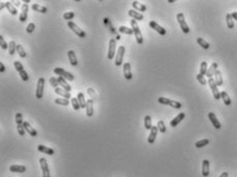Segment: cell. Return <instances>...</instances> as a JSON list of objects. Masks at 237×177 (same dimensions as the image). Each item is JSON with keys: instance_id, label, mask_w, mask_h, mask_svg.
<instances>
[{"instance_id": "obj_1", "label": "cell", "mask_w": 237, "mask_h": 177, "mask_svg": "<svg viewBox=\"0 0 237 177\" xmlns=\"http://www.w3.org/2000/svg\"><path fill=\"white\" fill-rule=\"evenodd\" d=\"M130 24H131V27H132L133 32H134L135 37H136L137 43H138V44H142V43H143V37H142L141 32H140V30H139V27H138V25H137V22L132 19V20L130 21Z\"/></svg>"}, {"instance_id": "obj_2", "label": "cell", "mask_w": 237, "mask_h": 177, "mask_svg": "<svg viewBox=\"0 0 237 177\" xmlns=\"http://www.w3.org/2000/svg\"><path fill=\"white\" fill-rule=\"evenodd\" d=\"M158 102L160 104H164V105H169V106H171V107H173L175 109H180L181 106H183L180 102H177V101L165 98V97H160V98H158Z\"/></svg>"}, {"instance_id": "obj_3", "label": "cell", "mask_w": 237, "mask_h": 177, "mask_svg": "<svg viewBox=\"0 0 237 177\" xmlns=\"http://www.w3.org/2000/svg\"><path fill=\"white\" fill-rule=\"evenodd\" d=\"M176 19H177V22L180 26L181 31H183L185 34L190 33V28H189L187 22H186V20H185V14H183V13H178L177 16H176Z\"/></svg>"}, {"instance_id": "obj_4", "label": "cell", "mask_w": 237, "mask_h": 177, "mask_svg": "<svg viewBox=\"0 0 237 177\" xmlns=\"http://www.w3.org/2000/svg\"><path fill=\"white\" fill-rule=\"evenodd\" d=\"M14 68H16L17 71L19 72L21 78L23 79L24 81H27L29 79V76H28L27 72L24 70V67H23V65H22V63H20L19 61H14Z\"/></svg>"}, {"instance_id": "obj_5", "label": "cell", "mask_w": 237, "mask_h": 177, "mask_svg": "<svg viewBox=\"0 0 237 177\" xmlns=\"http://www.w3.org/2000/svg\"><path fill=\"white\" fill-rule=\"evenodd\" d=\"M54 72L56 73L57 75H59V76H62L64 77L66 81H74V76L72 75L71 73H69L68 71H66V70H64L63 68H60V67H56V68L54 69Z\"/></svg>"}, {"instance_id": "obj_6", "label": "cell", "mask_w": 237, "mask_h": 177, "mask_svg": "<svg viewBox=\"0 0 237 177\" xmlns=\"http://www.w3.org/2000/svg\"><path fill=\"white\" fill-rule=\"evenodd\" d=\"M208 84H209L210 89H211L214 98L216 99V100H220V99H221V92L217 89V86L216 81H214V78H208Z\"/></svg>"}, {"instance_id": "obj_7", "label": "cell", "mask_w": 237, "mask_h": 177, "mask_svg": "<svg viewBox=\"0 0 237 177\" xmlns=\"http://www.w3.org/2000/svg\"><path fill=\"white\" fill-rule=\"evenodd\" d=\"M67 25H68V27L71 29V30L73 31L77 36H78V37H81V38L86 37V32H85L84 30H82V29L79 28L75 23H73V22L70 21V22H67Z\"/></svg>"}, {"instance_id": "obj_8", "label": "cell", "mask_w": 237, "mask_h": 177, "mask_svg": "<svg viewBox=\"0 0 237 177\" xmlns=\"http://www.w3.org/2000/svg\"><path fill=\"white\" fill-rule=\"evenodd\" d=\"M45 81L43 77H40L37 81V88H36V92H35V96L37 99H42L43 96V90H45Z\"/></svg>"}, {"instance_id": "obj_9", "label": "cell", "mask_w": 237, "mask_h": 177, "mask_svg": "<svg viewBox=\"0 0 237 177\" xmlns=\"http://www.w3.org/2000/svg\"><path fill=\"white\" fill-rule=\"evenodd\" d=\"M124 55H125V47L123 45H120L118 48V52H117V56H115V66H121L123 64V59H124Z\"/></svg>"}, {"instance_id": "obj_10", "label": "cell", "mask_w": 237, "mask_h": 177, "mask_svg": "<svg viewBox=\"0 0 237 177\" xmlns=\"http://www.w3.org/2000/svg\"><path fill=\"white\" fill-rule=\"evenodd\" d=\"M115 48H117V40L112 38V39L109 40V44H108V53H107L108 60H112L115 58Z\"/></svg>"}, {"instance_id": "obj_11", "label": "cell", "mask_w": 237, "mask_h": 177, "mask_svg": "<svg viewBox=\"0 0 237 177\" xmlns=\"http://www.w3.org/2000/svg\"><path fill=\"white\" fill-rule=\"evenodd\" d=\"M39 163H40V167H42V177H51L49 165H48L47 160H45V157H42V159H39Z\"/></svg>"}, {"instance_id": "obj_12", "label": "cell", "mask_w": 237, "mask_h": 177, "mask_svg": "<svg viewBox=\"0 0 237 177\" xmlns=\"http://www.w3.org/2000/svg\"><path fill=\"white\" fill-rule=\"evenodd\" d=\"M149 27H151L152 29H154L155 31H157V32H158L159 34L162 35V36L166 35V29L163 28L162 26H160L159 24H157L155 21H151V22H149Z\"/></svg>"}, {"instance_id": "obj_13", "label": "cell", "mask_w": 237, "mask_h": 177, "mask_svg": "<svg viewBox=\"0 0 237 177\" xmlns=\"http://www.w3.org/2000/svg\"><path fill=\"white\" fill-rule=\"evenodd\" d=\"M28 11H29L28 4L24 3L23 5H22V11L20 14V17H19V20H20L22 23L27 21V19H28Z\"/></svg>"}, {"instance_id": "obj_14", "label": "cell", "mask_w": 237, "mask_h": 177, "mask_svg": "<svg viewBox=\"0 0 237 177\" xmlns=\"http://www.w3.org/2000/svg\"><path fill=\"white\" fill-rule=\"evenodd\" d=\"M158 127L157 126H153V128L151 129V133H149V136L147 138V142L149 143V144H153L155 142V140H156V137H157V134H158Z\"/></svg>"}, {"instance_id": "obj_15", "label": "cell", "mask_w": 237, "mask_h": 177, "mask_svg": "<svg viewBox=\"0 0 237 177\" xmlns=\"http://www.w3.org/2000/svg\"><path fill=\"white\" fill-rule=\"evenodd\" d=\"M208 118H209V121L210 122H211V124H212V126H214V128H216V129H221V123L219 122V120H217V116H216V114H214V112H209L208 113Z\"/></svg>"}, {"instance_id": "obj_16", "label": "cell", "mask_w": 237, "mask_h": 177, "mask_svg": "<svg viewBox=\"0 0 237 177\" xmlns=\"http://www.w3.org/2000/svg\"><path fill=\"white\" fill-rule=\"evenodd\" d=\"M124 76L127 81H130L133 77L131 71V64L130 63H125L124 64Z\"/></svg>"}, {"instance_id": "obj_17", "label": "cell", "mask_w": 237, "mask_h": 177, "mask_svg": "<svg viewBox=\"0 0 237 177\" xmlns=\"http://www.w3.org/2000/svg\"><path fill=\"white\" fill-rule=\"evenodd\" d=\"M128 14H129L133 20H135V21H142L143 20V16H142L140 13H138V11H136L135 9H130V11H128Z\"/></svg>"}, {"instance_id": "obj_18", "label": "cell", "mask_w": 237, "mask_h": 177, "mask_svg": "<svg viewBox=\"0 0 237 177\" xmlns=\"http://www.w3.org/2000/svg\"><path fill=\"white\" fill-rule=\"evenodd\" d=\"M9 171L14 172V173H24V172H26V167L22 166V165H11L9 167Z\"/></svg>"}, {"instance_id": "obj_19", "label": "cell", "mask_w": 237, "mask_h": 177, "mask_svg": "<svg viewBox=\"0 0 237 177\" xmlns=\"http://www.w3.org/2000/svg\"><path fill=\"white\" fill-rule=\"evenodd\" d=\"M185 116H186L185 113H183V112H180V114H177L174 118H173L172 121H171V122H170V126H171V127H173V128L176 127V126H177L178 124H180V123L181 122V121H183V118H185Z\"/></svg>"}, {"instance_id": "obj_20", "label": "cell", "mask_w": 237, "mask_h": 177, "mask_svg": "<svg viewBox=\"0 0 237 177\" xmlns=\"http://www.w3.org/2000/svg\"><path fill=\"white\" fill-rule=\"evenodd\" d=\"M58 81H59L60 86L62 87V89H64L65 91H67V92H70V91H71V86H70L68 82L66 81V79H65L64 77L59 76V77H58Z\"/></svg>"}, {"instance_id": "obj_21", "label": "cell", "mask_w": 237, "mask_h": 177, "mask_svg": "<svg viewBox=\"0 0 237 177\" xmlns=\"http://www.w3.org/2000/svg\"><path fill=\"white\" fill-rule=\"evenodd\" d=\"M37 150H38V151H39V152H42V154H49V156H52V154H55L54 149L49 148V147L45 146V145H42V144H39V145H38V146H37Z\"/></svg>"}, {"instance_id": "obj_22", "label": "cell", "mask_w": 237, "mask_h": 177, "mask_svg": "<svg viewBox=\"0 0 237 177\" xmlns=\"http://www.w3.org/2000/svg\"><path fill=\"white\" fill-rule=\"evenodd\" d=\"M23 126H24V128H25L26 132H28L29 134H30L32 137L37 136V131L34 130V128L31 127V125H30V124H29L28 122H24Z\"/></svg>"}, {"instance_id": "obj_23", "label": "cell", "mask_w": 237, "mask_h": 177, "mask_svg": "<svg viewBox=\"0 0 237 177\" xmlns=\"http://www.w3.org/2000/svg\"><path fill=\"white\" fill-rule=\"evenodd\" d=\"M202 175L207 177L209 175V161L208 160H203L202 162Z\"/></svg>"}, {"instance_id": "obj_24", "label": "cell", "mask_w": 237, "mask_h": 177, "mask_svg": "<svg viewBox=\"0 0 237 177\" xmlns=\"http://www.w3.org/2000/svg\"><path fill=\"white\" fill-rule=\"evenodd\" d=\"M67 56H68V59H69V62L70 64L72 65L73 67H75L77 65V59H76V56H75V53L73 52V50H68V53H67Z\"/></svg>"}, {"instance_id": "obj_25", "label": "cell", "mask_w": 237, "mask_h": 177, "mask_svg": "<svg viewBox=\"0 0 237 177\" xmlns=\"http://www.w3.org/2000/svg\"><path fill=\"white\" fill-rule=\"evenodd\" d=\"M217 70V63L214 62V63L211 64V66L209 67V69L207 70L206 76L208 77V78H212V76H214V75L216 74Z\"/></svg>"}, {"instance_id": "obj_26", "label": "cell", "mask_w": 237, "mask_h": 177, "mask_svg": "<svg viewBox=\"0 0 237 177\" xmlns=\"http://www.w3.org/2000/svg\"><path fill=\"white\" fill-rule=\"evenodd\" d=\"M87 115L88 116H92L94 114V105H93V100L92 99H89L87 100Z\"/></svg>"}, {"instance_id": "obj_27", "label": "cell", "mask_w": 237, "mask_h": 177, "mask_svg": "<svg viewBox=\"0 0 237 177\" xmlns=\"http://www.w3.org/2000/svg\"><path fill=\"white\" fill-rule=\"evenodd\" d=\"M55 93L58 94V95H60V96H62V98H65V99H69L70 97H71V95H70L69 92L65 91V90L62 89V88L55 89Z\"/></svg>"}, {"instance_id": "obj_28", "label": "cell", "mask_w": 237, "mask_h": 177, "mask_svg": "<svg viewBox=\"0 0 237 177\" xmlns=\"http://www.w3.org/2000/svg\"><path fill=\"white\" fill-rule=\"evenodd\" d=\"M214 81H216L217 87L223 86L224 81H223V77H222V73L220 70H217L216 71V74H214Z\"/></svg>"}, {"instance_id": "obj_29", "label": "cell", "mask_w": 237, "mask_h": 177, "mask_svg": "<svg viewBox=\"0 0 237 177\" xmlns=\"http://www.w3.org/2000/svg\"><path fill=\"white\" fill-rule=\"evenodd\" d=\"M132 6H133V8L136 9V11H146V6L142 3H139L138 1H133Z\"/></svg>"}, {"instance_id": "obj_30", "label": "cell", "mask_w": 237, "mask_h": 177, "mask_svg": "<svg viewBox=\"0 0 237 177\" xmlns=\"http://www.w3.org/2000/svg\"><path fill=\"white\" fill-rule=\"evenodd\" d=\"M221 98L223 99V101H224V104L225 105H227V106H229V105H231V98L229 97V95L227 94V92H221Z\"/></svg>"}, {"instance_id": "obj_31", "label": "cell", "mask_w": 237, "mask_h": 177, "mask_svg": "<svg viewBox=\"0 0 237 177\" xmlns=\"http://www.w3.org/2000/svg\"><path fill=\"white\" fill-rule=\"evenodd\" d=\"M5 8L9 11V14H13V16H16V14H18V11H17V8H16V7H14L9 1L5 2Z\"/></svg>"}, {"instance_id": "obj_32", "label": "cell", "mask_w": 237, "mask_h": 177, "mask_svg": "<svg viewBox=\"0 0 237 177\" xmlns=\"http://www.w3.org/2000/svg\"><path fill=\"white\" fill-rule=\"evenodd\" d=\"M32 9L34 11H37V13H42V14H45L48 11V8L45 6L39 5V4H33L32 5Z\"/></svg>"}, {"instance_id": "obj_33", "label": "cell", "mask_w": 237, "mask_h": 177, "mask_svg": "<svg viewBox=\"0 0 237 177\" xmlns=\"http://www.w3.org/2000/svg\"><path fill=\"white\" fill-rule=\"evenodd\" d=\"M77 100H78L79 104H81V107L82 108H86L87 107V101L86 99H85V96L83 93H78L77 94Z\"/></svg>"}, {"instance_id": "obj_34", "label": "cell", "mask_w": 237, "mask_h": 177, "mask_svg": "<svg viewBox=\"0 0 237 177\" xmlns=\"http://www.w3.org/2000/svg\"><path fill=\"white\" fill-rule=\"evenodd\" d=\"M118 32L123 33V34H128V35H132L133 33H134L132 30V28H128V27H126V26H120V28H118Z\"/></svg>"}, {"instance_id": "obj_35", "label": "cell", "mask_w": 237, "mask_h": 177, "mask_svg": "<svg viewBox=\"0 0 237 177\" xmlns=\"http://www.w3.org/2000/svg\"><path fill=\"white\" fill-rule=\"evenodd\" d=\"M197 43H198V44H199L202 48H204V50H208V48H209V43L207 42L206 40L203 39V38H201V37H198V38H197Z\"/></svg>"}, {"instance_id": "obj_36", "label": "cell", "mask_w": 237, "mask_h": 177, "mask_svg": "<svg viewBox=\"0 0 237 177\" xmlns=\"http://www.w3.org/2000/svg\"><path fill=\"white\" fill-rule=\"evenodd\" d=\"M226 22H227V26H228L229 29L234 28V20H233V18H232L231 14H226Z\"/></svg>"}, {"instance_id": "obj_37", "label": "cell", "mask_w": 237, "mask_h": 177, "mask_svg": "<svg viewBox=\"0 0 237 177\" xmlns=\"http://www.w3.org/2000/svg\"><path fill=\"white\" fill-rule=\"evenodd\" d=\"M144 128L146 130H151L153 128V125H152V117L149 115H146L144 116Z\"/></svg>"}, {"instance_id": "obj_38", "label": "cell", "mask_w": 237, "mask_h": 177, "mask_svg": "<svg viewBox=\"0 0 237 177\" xmlns=\"http://www.w3.org/2000/svg\"><path fill=\"white\" fill-rule=\"evenodd\" d=\"M55 103L58 104V105L68 106L70 102L68 101V99H65V98H57L56 100H55Z\"/></svg>"}, {"instance_id": "obj_39", "label": "cell", "mask_w": 237, "mask_h": 177, "mask_svg": "<svg viewBox=\"0 0 237 177\" xmlns=\"http://www.w3.org/2000/svg\"><path fill=\"white\" fill-rule=\"evenodd\" d=\"M16 50H17V44H16V42H14V40H11V42L8 43V53H9V55L13 56L14 53H16Z\"/></svg>"}, {"instance_id": "obj_40", "label": "cell", "mask_w": 237, "mask_h": 177, "mask_svg": "<svg viewBox=\"0 0 237 177\" xmlns=\"http://www.w3.org/2000/svg\"><path fill=\"white\" fill-rule=\"evenodd\" d=\"M70 103H71L72 107H73L74 110H79L82 107H81V104H79L78 100H77V98H71V100H70Z\"/></svg>"}, {"instance_id": "obj_41", "label": "cell", "mask_w": 237, "mask_h": 177, "mask_svg": "<svg viewBox=\"0 0 237 177\" xmlns=\"http://www.w3.org/2000/svg\"><path fill=\"white\" fill-rule=\"evenodd\" d=\"M17 52H18V54L21 58H26V56H27V53L25 52L24 47L21 44H17Z\"/></svg>"}, {"instance_id": "obj_42", "label": "cell", "mask_w": 237, "mask_h": 177, "mask_svg": "<svg viewBox=\"0 0 237 177\" xmlns=\"http://www.w3.org/2000/svg\"><path fill=\"white\" fill-rule=\"evenodd\" d=\"M209 143V140L208 139H202V140H199V141H197L195 143L196 147L197 148H201V147H204L206 146L207 144Z\"/></svg>"}, {"instance_id": "obj_43", "label": "cell", "mask_w": 237, "mask_h": 177, "mask_svg": "<svg viewBox=\"0 0 237 177\" xmlns=\"http://www.w3.org/2000/svg\"><path fill=\"white\" fill-rule=\"evenodd\" d=\"M74 16H75V14H74L73 11H67V13H65L63 14V19L66 20L67 22H70V20H72V19L74 18Z\"/></svg>"}, {"instance_id": "obj_44", "label": "cell", "mask_w": 237, "mask_h": 177, "mask_svg": "<svg viewBox=\"0 0 237 177\" xmlns=\"http://www.w3.org/2000/svg\"><path fill=\"white\" fill-rule=\"evenodd\" d=\"M207 62H205V61H203L201 63V66H200V74H202V75H206L207 73Z\"/></svg>"}, {"instance_id": "obj_45", "label": "cell", "mask_w": 237, "mask_h": 177, "mask_svg": "<svg viewBox=\"0 0 237 177\" xmlns=\"http://www.w3.org/2000/svg\"><path fill=\"white\" fill-rule=\"evenodd\" d=\"M157 127H158V130L160 131L161 133L166 132V126H165V124H164L163 121H159L158 124H157Z\"/></svg>"}, {"instance_id": "obj_46", "label": "cell", "mask_w": 237, "mask_h": 177, "mask_svg": "<svg viewBox=\"0 0 237 177\" xmlns=\"http://www.w3.org/2000/svg\"><path fill=\"white\" fill-rule=\"evenodd\" d=\"M104 24L106 25V27L109 29L110 32L115 34V29H113L112 25V23H110V21H109V19H108V18H105V19H104Z\"/></svg>"}, {"instance_id": "obj_47", "label": "cell", "mask_w": 237, "mask_h": 177, "mask_svg": "<svg viewBox=\"0 0 237 177\" xmlns=\"http://www.w3.org/2000/svg\"><path fill=\"white\" fill-rule=\"evenodd\" d=\"M50 84L53 87V88H55V89H57L58 86H60L59 81H58V78H56V77H51V78H50Z\"/></svg>"}, {"instance_id": "obj_48", "label": "cell", "mask_w": 237, "mask_h": 177, "mask_svg": "<svg viewBox=\"0 0 237 177\" xmlns=\"http://www.w3.org/2000/svg\"><path fill=\"white\" fill-rule=\"evenodd\" d=\"M196 78H197V81L200 82V84H202V86H205L206 84V79H205V77H204V75H202V74H197V76H196Z\"/></svg>"}, {"instance_id": "obj_49", "label": "cell", "mask_w": 237, "mask_h": 177, "mask_svg": "<svg viewBox=\"0 0 237 177\" xmlns=\"http://www.w3.org/2000/svg\"><path fill=\"white\" fill-rule=\"evenodd\" d=\"M34 29H35V24L34 23H30L28 24V26L26 27V31L29 34H31L32 32H34Z\"/></svg>"}, {"instance_id": "obj_50", "label": "cell", "mask_w": 237, "mask_h": 177, "mask_svg": "<svg viewBox=\"0 0 237 177\" xmlns=\"http://www.w3.org/2000/svg\"><path fill=\"white\" fill-rule=\"evenodd\" d=\"M16 123H17V125H23L24 124L23 116H22L21 113H17L16 114Z\"/></svg>"}, {"instance_id": "obj_51", "label": "cell", "mask_w": 237, "mask_h": 177, "mask_svg": "<svg viewBox=\"0 0 237 177\" xmlns=\"http://www.w3.org/2000/svg\"><path fill=\"white\" fill-rule=\"evenodd\" d=\"M17 129H18V132L20 134V136H24L25 135V128H24L23 125H17Z\"/></svg>"}, {"instance_id": "obj_52", "label": "cell", "mask_w": 237, "mask_h": 177, "mask_svg": "<svg viewBox=\"0 0 237 177\" xmlns=\"http://www.w3.org/2000/svg\"><path fill=\"white\" fill-rule=\"evenodd\" d=\"M0 45H1V47L3 48V50H6V48H8V44L5 42V40H4L3 36L0 35Z\"/></svg>"}, {"instance_id": "obj_53", "label": "cell", "mask_w": 237, "mask_h": 177, "mask_svg": "<svg viewBox=\"0 0 237 177\" xmlns=\"http://www.w3.org/2000/svg\"><path fill=\"white\" fill-rule=\"evenodd\" d=\"M5 71V66L2 62H0V72H4Z\"/></svg>"}, {"instance_id": "obj_54", "label": "cell", "mask_w": 237, "mask_h": 177, "mask_svg": "<svg viewBox=\"0 0 237 177\" xmlns=\"http://www.w3.org/2000/svg\"><path fill=\"white\" fill-rule=\"evenodd\" d=\"M232 18H233V20H236L237 21V13L236 11H234V13H232Z\"/></svg>"}, {"instance_id": "obj_55", "label": "cell", "mask_w": 237, "mask_h": 177, "mask_svg": "<svg viewBox=\"0 0 237 177\" xmlns=\"http://www.w3.org/2000/svg\"><path fill=\"white\" fill-rule=\"evenodd\" d=\"M3 8H5V2H1L0 3V11H2Z\"/></svg>"}, {"instance_id": "obj_56", "label": "cell", "mask_w": 237, "mask_h": 177, "mask_svg": "<svg viewBox=\"0 0 237 177\" xmlns=\"http://www.w3.org/2000/svg\"><path fill=\"white\" fill-rule=\"evenodd\" d=\"M219 177H228V173H227V172H223V173L221 174V176H219Z\"/></svg>"}, {"instance_id": "obj_57", "label": "cell", "mask_w": 237, "mask_h": 177, "mask_svg": "<svg viewBox=\"0 0 237 177\" xmlns=\"http://www.w3.org/2000/svg\"><path fill=\"white\" fill-rule=\"evenodd\" d=\"M23 2H24V3H26V4H27V3H28V2H30V0H24V1H23Z\"/></svg>"}, {"instance_id": "obj_58", "label": "cell", "mask_w": 237, "mask_h": 177, "mask_svg": "<svg viewBox=\"0 0 237 177\" xmlns=\"http://www.w3.org/2000/svg\"><path fill=\"white\" fill-rule=\"evenodd\" d=\"M19 5H20V2H19V1L16 2V6H19Z\"/></svg>"}, {"instance_id": "obj_59", "label": "cell", "mask_w": 237, "mask_h": 177, "mask_svg": "<svg viewBox=\"0 0 237 177\" xmlns=\"http://www.w3.org/2000/svg\"><path fill=\"white\" fill-rule=\"evenodd\" d=\"M174 1H175V0H169L168 2H170V3H173V2H174Z\"/></svg>"}]
</instances>
